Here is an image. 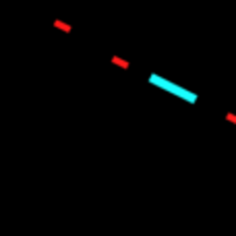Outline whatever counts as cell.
Masks as SVG:
<instances>
[{"label":"cell","instance_id":"7a4b0ae2","mask_svg":"<svg viewBox=\"0 0 236 236\" xmlns=\"http://www.w3.org/2000/svg\"><path fill=\"white\" fill-rule=\"evenodd\" d=\"M52 27L58 29V31H62V33H73V25L69 23V21H64V19H54L52 21Z\"/></svg>","mask_w":236,"mask_h":236},{"label":"cell","instance_id":"6da1fadb","mask_svg":"<svg viewBox=\"0 0 236 236\" xmlns=\"http://www.w3.org/2000/svg\"><path fill=\"white\" fill-rule=\"evenodd\" d=\"M110 64H112V66H116V69H120V70H128V69H131V60L118 56V54L110 56Z\"/></svg>","mask_w":236,"mask_h":236}]
</instances>
